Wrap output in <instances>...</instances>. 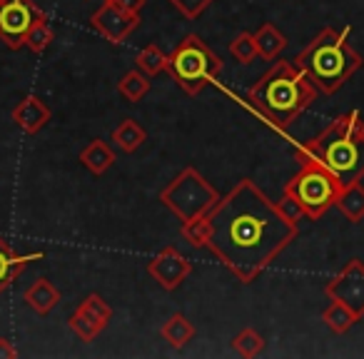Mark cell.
<instances>
[{"mask_svg": "<svg viewBox=\"0 0 364 359\" xmlns=\"http://www.w3.org/2000/svg\"><path fill=\"white\" fill-rule=\"evenodd\" d=\"M208 218V250L242 284L255 282L299 235V225L284 218L252 180H240Z\"/></svg>", "mask_w": 364, "mask_h": 359, "instance_id": "cell-1", "label": "cell"}, {"mask_svg": "<svg viewBox=\"0 0 364 359\" xmlns=\"http://www.w3.org/2000/svg\"><path fill=\"white\" fill-rule=\"evenodd\" d=\"M317 87L292 60H277L252 87L247 102L277 130H287L314 100Z\"/></svg>", "mask_w": 364, "mask_h": 359, "instance_id": "cell-2", "label": "cell"}, {"mask_svg": "<svg viewBox=\"0 0 364 359\" xmlns=\"http://www.w3.org/2000/svg\"><path fill=\"white\" fill-rule=\"evenodd\" d=\"M297 162L317 160L347 188L364 177V117L357 110L339 115L317 137L307 140L297 152Z\"/></svg>", "mask_w": 364, "mask_h": 359, "instance_id": "cell-3", "label": "cell"}, {"mask_svg": "<svg viewBox=\"0 0 364 359\" xmlns=\"http://www.w3.org/2000/svg\"><path fill=\"white\" fill-rule=\"evenodd\" d=\"M352 28H322L302 53L294 58V65L312 80L324 95L342 90L352 75L364 65V58L349 45Z\"/></svg>", "mask_w": 364, "mask_h": 359, "instance_id": "cell-4", "label": "cell"}, {"mask_svg": "<svg viewBox=\"0 0 364 359\" xmlns=\"http://www.w3.org/2000/svg\"><path fill=\"white\" fill-rule=\"evenodd\" d=\"M220 70L223 60L200 36H185L167 55V73L188 95L205 90Z\"/></svg>", "mask_w": 364, "mask_h": 359, "instance_id": "cell-5", "label": "cell"}, {"mask_svg": "<svg viewBox=\"0 0 364 359\" xmlns=\"http://www.w3.org/2000/svg\"><path fill=\"white\" fill-rule=\"evenodd\" d=\"M342 190L344 185L317 160L299 162L297 175L284 185V193L297 200L304 218L309 220H319L329 208H334Z\"/></svg>", "mask_w": 364, "mask_h": 359, "instance_id": "cell-6", "label": "cell"}, {"mask_svg": "<svg viewBox=\"0 0 364 359\" xmlns=\"http://www.w3.org/2000/svg\"><path fill=\"white\" fill-rule=\"evenodd\" d=\"M218 200H220L218 190L195 167H185L160 193V203L180 223H190V220H198L203 215H208L218 205Z\"/></svg>", "mask_w": 364, "mask_h": 359, "instance_id": "cell-7", "label": "cell"}, {"mask_svg": "<svg viewBox=\"0 0 364 359\" xmlns=\"http://www.w3.org/2000/svg\"><path fill=\"white\" fill-rule=\"evenodd\" d=\"M38 18L41 11L33 0H0V41L11 50L23 48Z\"/></svg>", "mask_w": 364, "mask_h": 359, "instance_id": "cell-8", "label": "cell"}, {"mask_svg": "<svg viewBox=\"0 0 364 359\" xmlns=\"http://www.w3.org/2000/svg\"><path fill=\"white\" fill-rule=\"evenodd\" d=\"M324 294L329 299L344 302L359 319L364 317V262L359 257H352L327 284Z\"/></svg>", "mask_w": 364, "mask_h": 359, "instance_id": "cell-9", "label": "cell"}, {"mask_svg": "<svg viewBox=\"0 0 364 359\" xmlns=\"http://www.w3.org/2000/svg\"><path fill=\"white\" fill-rule=\"evenodd\" d=\"M142 23L140 13H130V11H122L117 8L115 3L105 0L97 13L90 18V26L92 31H97L102 38H107L110 43H122L137 26Z\"/></svg>", "mask_w": 364, "mask_h": 359, "instance_id": "cell-10", "label": "cell"}, {"mask_svg": "<svg viewBox=\"0 0 364 359\" xmlns=\"http://www.w3.org/2000/svg\"><path fill=\"white\" fill-rule=\"evenodd\" d=\"M147 272H150V277L162 289L172 292V289H177L188 279V274L193 272V264H190V259L185 254L177 252L175 247H165L147 262Z\"/></svg>", "mask_w": 364, "mask_h": 359, "instance_id": "cell-11", "label": "cell"}, {"mask_svg": "<svg viewBox=\"0 0 364 359\" xmlns=\"http://www.w3.org/2000/svg\"><path fill=\"white\" fill-rule=\"evenodd\" d=\"M50 120V107L38 95H26L16 107H13V122L28 135H36Z\"/></svg>", "mask_w": 364, "mask_h": 359, "instance_id": "cell-12", "label": "cell"}, {"mask_svg": "<svg viewBox=\"0 0 364 359\" xmlns=\"http://www.w3.org/2000/svg\"><path fill=\"white\" fill-rule=\"evenodd\" d=\"M38 257H41V252L38 254H18L16 250L11 247L8 240L0 237V294L6 292V289L16 282L18 274L28 267V262H33V259H38Z\"/></svg>", "mask_w": 364, "mask_h": 359, "instance_id": "cell-13", "label": "cell"}, {"mask_svg": "<svg viewBox=\"0 0 364 359\" xmlns=\"http://www.w3.org/2000/svg\"><path fill=\"white\" fill-rule=\"evenodd\" d=\"M23 302H26L28 307L38 314V317H46V314H50L53 309L58 307V302H60V292H58V287L50 282V279L41 277V279H36L26 292H23Z\"/></svg>", "mask_w": 364, "mask_h": 359, "instance_id": "cell-14", "label": "cell"}, {"mask_svg": "<svg viewBox=\"0 0 364 359\" xmlns=\"http://www.w3.org/2000/svg\"><path fill=\"white\" fill-rule=\"evenodd\" d=\"M80 162L92 175H105L112 167V162H115V152H112V147L105 140L97 137V140H90L80 150Z\"/></svg>", "mask_w": 364, "mask_h": 359, "instance_id": "cell-15", "label": "cell"}, {"mask_svg": "<svg viewBox=\"0 0 364 359\" xmlns=\"http://www.w3.org/2000/svg\"><path fill=\"white\" fill-rule=\"evenodd\" d=\"M255 43H257V53L264 60H277L282 50L287 48V36L272 23H264L257 33H255Z\"/></svg>", "mask_w": 364, "mask_h": 359, "instance_id": "cell-16", "label": "cell"}, {"mask_svg": "<svg viewBox=\"0 0 364 359\" xmlns=\"http://www.w3.org/2000/svg\"><path fill=\"white\" fill-rule=\"evenodd\" d=\"M160 334H162V339L170 344V347L182 349V347H188V344L193 342L195 327H193V322L185 317V314L177 312V314H172V317L167 319L165 324H162Z\"/></svg>", "mask_w": 364, "mask_h": 359, "instance_id": "cell-17", "label": "cell"}, {"mask_svg": "<svg viewBox=\"0 0 364 359\" xmlns=\"http://www.w3.org/2000/svg\"><path fill=\"white\" fill-rule=\"evenodd\" d=\"M334 208L349 220V223L359 225L364 220V185L362 183H352L342 190L337 205Z\"/></svg>", "mask_w": 364, "mask_h": 359, "instance_id": "cell-18", "label": "cell"}, {"mask_svg": "<svg viewBox=\"0 0 364 359\" xmlns=\"http://www.w3.org/2000/svg\"><path fill=\"white\" fill-rule=\"evenodd\" d=\"M145 140H147L145 127H142L137 120H132V117L122 120L120 125L112 130V142H115L122 152H135Z\"/></svg>", "mask_w": 364, "mask_h": 359, "instance_id": "cell-19", "label": "cell"}, {"mask_svg": "<svg viewBox=\"0 0 364 359\" xmlns=\"http://www.w3.org/2000/svg\"><path fill=\"white\" fill-rule=\"evenodd\" d=\"M322 319H324V324H327V327L332 329L334 334L349 332V329H352L354 324L359 322L357 314H354L344 302H339V299H332V302L327 304V309L322 312Z\"/></svg>", "mask_w": 364, "mask_h": 359, "instance_id": "cell-20", "label": "cell"}, {"mask_svg": "<svg viewBox=\"0 0 364 359\" xmlns=\"http://www.w3.org/2000/svg\"><path fill=\"white\" fill-rule=\"evenodd\" d=\"M117 92H120L125 100L140 102L142 97L150 92V75H145L142 70H130L122 75V80L117 82Z\"/></svg>", "mask_w": 364, "mask_h": 359, "instance_id": "cell-21", "label": "cell"}, {"mask_svg": "<svg viewBox=\"0 0 364 359\" xmlns=\"http://www.w3.org/2000/svg\"><path fill=\"white\" fill-rule=\"evenodd\" d=\"M135 63H137V70H142L150 77H155V75H160V73L167 70V55H165V50L157 48V45L142 48V50L137 53Z\"/></svg>", "mask_w": 364, "mask_h": 359, "instance_id": "cell-22", "label": "cell"}, {"mask_svg": "<svg viewBox=\"0 0 364 359\" xmlns=\"http://www.w3.org/2000/svg\"><path fill=\"white\" fill-rule=\"evenodd\" d=\"M53 38H55V31H53L50 18L43 16V13H41V18H38V21L33 23L31 33H28L26 45L31 48L33 53H43V50H48V48H50Z\"/></svg>", "mask_w": 364, "mask_h": 359, "instance_id": "cell-23", "label": "cell"}, {"mask_svg": "<svg viewBox=\"0 0 364 359\" xmlns=\"http://www.w3.org/2000/svg\"><path fill=\"white\" fill-rule=\"evenodd\" d=\"M232 349L237 354H242V357H247V359L250 357H257V354L264 352V337L257 332V329L247 327V329H242L240 334H235Z\"/></svg>", "mask_w": 364, "mask_h": 359, "instance_id": "cell-24", "label": "cell"}, {"mask_svg": "<svg viewBox=\"0 0 364 359\" xmlns=\"http://www.w3.org/2000/svg\"><path fill=\"white\" fill-rule=\"evenodd\" d=\"M182 237L188 240L190 247L200 250V247H208L210 242V218L203 215L198 220H190V223H182Z\"/></svg>", "mask_w": 364, "mask_h": 359, "instance_id": "cell-25", "label": "cell"}, {"mask_svg": "<svg viewBox=\"0 0 364 359\" xmlns=\"http://www.w3.org/2000/svg\"><path fill=\"white\" fill-rule=\"evenodd\" d=\"M68 324H70V329L77 334V337L82 339V342H92V339L97 337V334L102 332V324L95 322V319L90 317V314H85L80 307L75 309V312L70 314V319H68Z\"/></svg>", "mask_w": 364, "mask_h": 359, "instance_id": "cell-26", "label": "cell"}, {"mask_svg": "<svg viewBox=\"0 0 364 359\" xmlns=\"http://www.w3.org/2000/svg\"><path fill=\"white\" fill-rule=\"evenodd\" d=\"M230 55H232L237 63H242V65H250V63H252L255 58L259 55V53H257V43H255L252 33H240V36L235 38L232 43H230Z\"/></svg>", "mask_w": 364, "mask_h": 359, "instance_id": "cell-27", "label": "cell"}, {"mask_svg": "<svg viewBox=\"0 0 364 359\" xmlns=\"http://www.w3.org/2000/svg\"><path fill=\"white\" fill-rule=\"evenodd\" d=\"M77 307L82 309L85 314H90L95 322H100L102 327H107V322L112 319V309H110V304L105 302V299L100 297V294H87L85 299H82Z\"/></svg>", "mask_w": 364, "mask_h": 359, "instance_id": "cell-28", "label": "cell"}, {"mask_svg": "<svg viewBox=\"0 0 364 359\" xmlns=\"http://www.w3.org/2000/svg\"><path fill=\"white\" fill-rule=\"evenodd\" d=\"M170 3H172V8H177L188 21H198V18L213 6L215 0H170Z\"/></svg>", "mask_w": 364, "mask_h": 359, "instance_id": "cell-29", "label": "cell"}, {"mask_svg": "<svg viewBox=\"0 0 364 359\" xmlns=\"http://www.w3.org/2000/svg\"><path fill=\"white\" fill-rule=\"evenodd\" d=\"M277 210L284 215L287 220H292V223H297L299 225V220L304 218V213H302V208L297 205V200L294 198H289L287 193H282V200L277 203Z\"/></svg>", "mask_w": 364, "mask_h": 359, "instance_id": "cell-30", "label": "cell"}, {"mask_svg": "<svg viewBox=\"0 0 364 359\" xmlns=\"http://www.w3.org/2000/svg\"><path fill=\"white\" fill-rule=\"evenodd\" d=\"M110 3H115L117 8L130 11V13H140L142 6H145V0H110Z\"/></svg>", "mask_w": 364, "mask_h": 359, "instance_id": "cell-31", "label": "cell"}, {"mask_svg": "<svg viewBox=\"0 0 364 359\" xmlns=\"http://www.w3.org/2000/svg\"><path fill=\"white\" fill-rule=\"evenodd\" d=\"M13 357H18V349L13 347L11 339L0 337V359H13Z\"/></svg>", "mask_w": 364, "mask_h": 359, "instance_id": "cell-32", "label": "cell"}]
</instances>
